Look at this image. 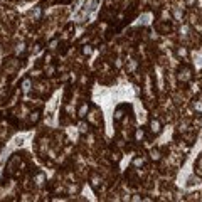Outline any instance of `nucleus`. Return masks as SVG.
I'll return each instance as SVG.
<instances>
[{
	"label": "nucleus",
	"instance_id": "obj_1",
	"mask_svg": "<svg viewBox=\"0 0 202 202\" xmlns=\"http://www.w3.org/2000/svg\"><path fill=\"white\" fill-rule=\"evenodd\" d=\"M179 81L180 83H189L190 79H192V69L190 67H187V66H184V67H180L179 69Z\"/></svg>",
	"mask_w": 202,
	"mask_h": 202
},
{
	"label": "nucleus",
	"instance_id": "obj_2",
	"mask_svg": "<svg viewBox=\"0 0 202 202\" xmlns=\"http://www.w3.org/2000/svg\"><path fill=\"white\" fill-rule=\"evenodd\" d=\"M148 128H150V131L153 133V135H158V133L162 131V123L158 120H150Z\"/></svg>",
	"mask_w": 202,
	"mask_h": 202
},
{
	"label": "nucleus",
	"instance_id": "obj_3",
	"mask_svg": "<svg viewBox=\"0 0 202 202\" xmlns=\"http://www.w3.org/2000/svg\"><path fill=\"white\" fill-rule=\"evenodd\" d=\"M46 180H47V179H46V174H44V172H37V174L34 175V184H35L37 187H42V185L46 184Z\"/></svg>",
	"mask_w": 202,
	"mask_h": 202
},
{
	"label": "nucleus",
	"instance_id": "obj_4",
	"mask_svg": "<svg viewBox=\"0 0 202 202\" xmlns=\"http://www.w3.org/2000/svg\"><path fill=\"white\" fill-rule=\"evenodd\" d=\"M32 88V79L30 78H24L22 83H20V89H22L24 93H29Z\"/></svg>",
	"mask_w": 202,
	"mask_h": 202
},
{
	"label": "nucleus",
	"instance_id": "obj_5",
	"mask_svg": "<svg viewBox=\"0 0 202 202\" xmlns=\"http://www.w3.org/2000/svg\"><path fill=\"white\" fill-rule=\"evenodd\" d=\"M25 52H27V44L25 42H19V44L15 46V56H25Z\"/></svg>",
	"mask_w": 202,
	"mask_h": 202
},
{
	"label": "nucleus",
	"instance_id": "obj_6",
	"mask_svg": "<svg viewBox=\"0 0 202 202\" xmlns=\"http://www.w3.org/2000/svg\"><path fill=\"white\" fill-rule=\"evenodd\" d=\"M88 110H89V104L88 103H83L81 106H79V110H78V116L79 118H84L86 115H88Z\"/></svg>",
	"mask_w": 202,
	"mask_h": 202
},
{
	"label": "nucleus",
	"instance_id": "obj_7",
	"mask_svg": "<svg viewBox=\"0 0 202 202\" xmlns=\"http://www.w3.org/2000/svg\"><path fill=\"white\" fill-rule=\"evenodd\" d=\"M145 138V130L143 128H136L135 130V142H142Z\"/></svg>",
	"mask_w": 202,
	"mask_h": 202
},
{
	"label": "nucleus",
	"instance_id": "obj_8",
	"mask_svg": "<svg viewBox=\"0 0 202 202\" xmlns=\"http://www.w3.org/2000/svg\"><path fill=\"white\" fill-rule=\"evenodd\" d=\"M123 108L125 106H120L116 111H115V115H113V120L116 121V123H118V121H121V118H123Z\"/></svg>",
	"mask_w": 202,
	"mask_h": 202
},
{
	"label": "nucleus",
	"instance_id": "obj_9",
	"mask_svg": "<svg viewBox=\"0 0 202 202\" xmlns=\"http://www.w3.org/2000/svg\"><path fill=\"white\" fill-rule=\"evenodd\" d=\"M39 118H41V111H32V113L29 115V121H30V123H37Z\"/></svg>",
	"mask_w": 202,
	"mask_h": 202
},
{
	"label": "nucleus",
	"instance_id": "obj_10",
	"mask_svg": "<svg viewBox=\"0 0 202 202\" xmlns=\"http://www.w3.org/2000/svg\"><path fill=\"white\" fill-rule=\"evenodd\" d=\"M150 157H152V160L158 162V160L162 158V155H160V150H152V152H150Z\"/></svg>",
	"mask_w": 202,
	"mask_h": 202
},
{
	"label": "nucleus",
	"instance_id": "obj_11",
	"mask_svg": "<svg viewBox=\"0 0 202 202\" xmlns=\"http://www.w3.org/2000/svg\"><path fill=\"white\" fill-rule=\"evenodd\" d=\"M143 164H145V160H143V158L142 157H135V158H133V167H142V165Z\"/></svg>",
	"mask_w": 202,
	"mask_h": 202
},
{
	"label": "nucleus",
	"instance_id": "obj_12",
	"mask_svg": "<svg viewBox=\"0 0 202 202\" xmlns=\"http://www.w3.org/2000/svg\"><path fill=\"white\" fill-rule=\"evenodd\" d=\"M177 56L179 57H187L189 56V52H187L185 47H177Z\"/></svg>",
	"mask_w": 202,
	"mask_h": 202
},
{
	"label": "nucleus",
	"instance_id": "obj_13",
	"mask_svg": "<svg viewBox=\"0 0 202 202\" xmlns=\"http://www.w3.org/2000/svg\"><path fill=\"white\" fill-rule=\"evenodd\" d=\"M57 46H59V39H52V41L49 42V49H50V50L57 49Z\"/></svg>",
	"mask_w": 202,
	"mask_h": 202
},
{
	"label": "nucleus",
	"instance_id": "obj_14",
	"mask_svg": "<svg viewBox=\"0 0 202 202\" xmlns=\"http://www.w3.org/2000/svg\"><path fill=\"white\" fill-rule=\"evenodd\" d=\"M83 54H84V56H91V54H93V47H91V46H84V47H83Z\"/></svg>",
	"mask_w": 202,
	"mask_h": 202
},
{
	"label": "nucleus",
	"instance_id": "obj_15",
	"mask_svg": "<svg viewBox=\"0 0 202 202\" xmlns=\"http://www.w3.org/2000/svg\"><path fill=\"white\" fill-rule=\"evenodd\" d=\"M54 73H56V67H54V66H49L47 69H46V74H47V76H52Z\"/></svg>",
	"mask_w": 202,
	"mask_h": 202
},
{
	"label": "nucleus",
	"instance_id": "obj_16",
	"mask_svg": "<svg viewBox=\"0 0 202 202\" xmlns=\"http://www.w3.org/2000/svg\"><path fill=\"white\" fill-rule=\"evenodd\" d=\"M88 130H89L88 125H86V123H81V128H79V131H81V133H86Z\"/></svg>",
	"mask_w": 202,
	"mask_h": 202
},
{
	"label": "nucleus",
	"instance_id": "obj_17",
	"mask_svg": "<svg viewBox=\"0 0 202 202\" xmlns=\"http://www.w3.org/2000/svg\"><path fill=\"white\" fill-rule=\"evenodd\" d=\"M194 108H196L197 111H200V113H202V103H200V101H196V104H194Z\"/></svg>",
	"mask_w": 202,
	"mask_h": 202
},
{
	"label": "nucleus",
	"instance_id": "obj_18",
	"mask_svg": "<svg viewBox=\"0 0 202 202\" xmlns=\"http://www.w3.org/2000/svg\"><path fill=\"white\" fill-rule=\"evenodd\" d=\"M46 63H52V56H50V54H46Z\"/></svg>",
	"mask_w": 202,
	"mask_h": 202
}]
</instances>
